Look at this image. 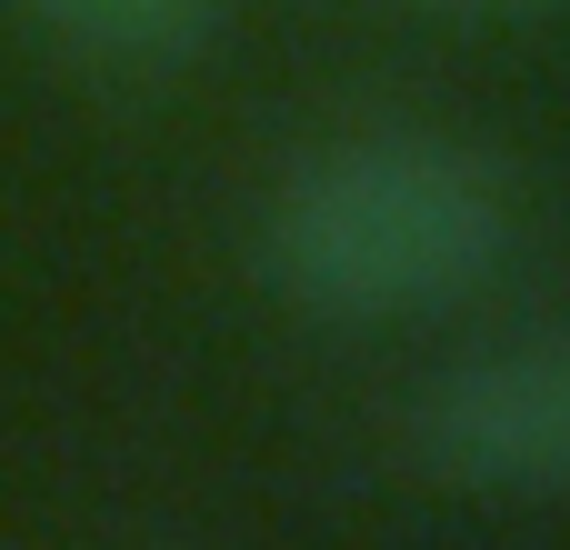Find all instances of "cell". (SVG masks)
<instances>
[{"label":"cell","instance_id":"4","mask_svg":"<svg viewBox=\"0 0 570 550\" xmlns=\"http://www.w3.org/2000/svg\"><path fill=\"white\" fill-rule=\"evenodd\" d=\"M441 10H531V0H441Z\"/></svg>","mask_w":570,"mask_h":550},{"label":"cell","instance_id":"1","mask_svg":"<svg viewBox=\"0 0 570 550\" xmlns=\"http://www.w3.org/2000/svg\"><path fill=\"white\" fill-rule=\"evenodd\" d=\"M511 261V180L451 130H341L261 200V281L311 321H421Z\"/></svg>","mask_w":570,"mask_h":550},{"label":"cell","instance_id":"3","mask_svg":"<svg viewBox=\"0 0 570 550\" xmlns=\"http://www.w3.org/2000/svg\"><path fill=\"white\" fill-rule=\"evenodd\" d=\"M20 10L80 60H120V70H170L220 30V0H20Z\"/></svg>","mask_w":570,"mask_h":550},{"label":"cell","instance_id":"2","mask_svg":"<svg viewBox=\"0 0 570 550\" xmlns=\"http://www.w3.org/2000/svg\"><path fill=\"white\" fill-rule=\"evenodd\" d=\"M411 461L471 501H570V331L441 361L411 401Z\"/></svg>","mask_w":570,"mask_h":550}]
</instances>
